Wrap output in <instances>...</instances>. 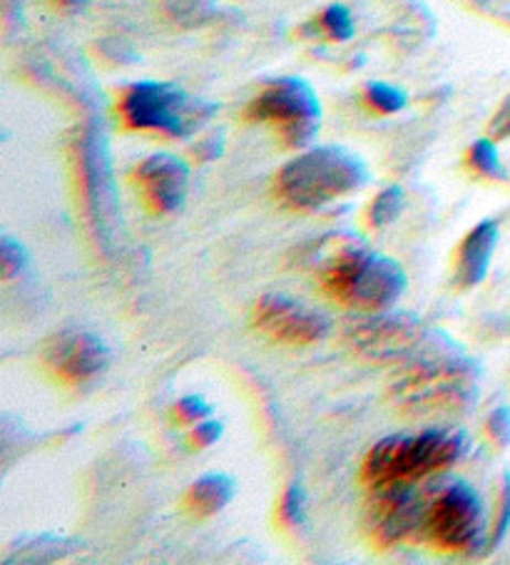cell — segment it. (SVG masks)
Wrapping results in <instances>:
<instances>
[{
	"mask_svg": "<svg viewBox=\"0 0 510 565\" xmlns=\"http://www.w3.org/2000/svg\"><path fill=\"white\" fill-rule=\"evenodd\" d=\"M406 271L391 257L349 239L319 267V287L333 301L351 309L384 311L406 291Z\"/></svg>",
	"mask_w": 510,
	"mask_h": 565,
	"instance_id": "1",
	"label": "cell"
},
{
	"mask_svg": "<svg viewBox=\"0 0 510 565\" xmlns=\"http://www.w3.org/2000/svg\"><path fill=\"white\" fill-rule=\"evenodd\" d=\"M470 438L458 428H426L416 436H389L366 454L361 479L369 489L396 481H421L464 459Z\"/></svg>",
	"mask_w": 510,
	"mask_h": 565,
	"instance_id": "2",
	"label": "cell"
},
{
	"mask_svg": "<svg viewBox=\"0 0 510 565\" xmlns=\"http://www.w3.org/2000/svg\"><path fill=\"white\" fill-rule=\"evenodd\" d=\"M369 182V170L359 154L337 145L314 148L279 170L274 192L291 210H321L347 198Z\"/></svg>",
	"mask_w": 510,
	"mask_h": 565,
	"instance_id": "3",
	"label": "cell"
},
{
	"mask_svg": "<svg viewBox=\"0 0 510 565\" xmlns=\"http://www.w3.org/2000/svg\"><path fill=\"white\" fill-rule=\"evenodd\" d=\"M478 392V366L466 356L428 354L396 382L391 398L408 414L464 412Z\"/></svg>",
	"mask_w": 510,
	"mask_h": 565,
	"instance_id": "4",
	"label": "cell"
},
{
	"mask_svg": "<svg viewBox=\"0 0 510 565\" xmlns=\"http://www.w3.org/2000/svg\"><path fill=\"white\" fill-rule=\"evenodd\" d=\"M120 118L130 130L157 132L164 138H192L208 125L217 103L202 100L172 83H135L120 97Z\"/></svg>",
	"mask_w": 510,
	"mask_h": 565,
	"instance_id": "5",
	"label": "cell"
},
{
	"mask_svg": "<svg viewBox=\"0 0 510 565\" xmlns=\"http://www.w3.org/2000/svg\"><path fill=\"white\" fill-rule=\"evenodd\" d=\"M421 533L444 553L478 555L490 551L488 521L478 491L466 481L438 486L431 495Z\"/></svg>",
	"mask_w": 510,
	"mask_h": 565,
	"instance_id": "6",
	"label": "cell"
},
{
	"mask_svg": "<svg viewBox=\"0 0 510 565\" xmlns=\"http://www.w3.org/2000/svg\"><path fill=\"white\" fill-rule=\"evenodd\" d=\"M244 118L252 122H272L289 148H307L319 132L321 105L307 81L279 77L254 97Z\"/></svg>",
	"mask_w": 510,
	"mask_h": 565,
	"instance_id": "7",
	"label": "cell"
},
{
	"mask_svg": "<svg viewBox=\"0 0 510 565\" xmlns=\"http://www.w3.org/2000/svg\"><path fill=\"white\" fill-rule=\"evenodd\" d=\"M366 519L379 548H389L406 535L421 533L431 495L436 489H416L414 481H396L371 489Z\"/></svg>",
	"mask_w": 510,
	"mask_h": 565,
	"instance_id": "8",
	"label": "cell"
},
{
	"mask_svg": "<svg viewBox=\"0 0 510 565\" xmlns=\"http://www.w3.org/2000/svg\"><path fill=\"white\" fill-rule=\"evenodd\" d=\"M254 327L281 344H317L329 337L331 319L319 309L284 295H264L254 305Z\"/></svg>",
	"mask_w": 510,
	"mask_h": 565,
	"instance_id": "9",
	"label": "cell"
},
{
	"mask_svg": "<svg viewBox=\"0 0 510 565\" xmlns=\"http://www.w3.org/2000/svg\"><path fill=\"white\" fill-rule=\"evenodd\" d=\"M359 354L374 362H399L414 356L426 339V327L411 315H379L349 331Z\"/></svg>",
	"mask_w": 510,
	"mask_h": 565,
	"instance_id": "10",
	"label": "cell"
},
{
	"mask_svg": "<svg viewBox=\"0 0 510 565\" xmlns=\"http://www.w3.org/2000/svg\"><path fill=\"white\" fill-rule=\"evenodd\" d=\"M45 364L63 382L85 384L110 366V349L93 331L67 329L45 347Z\"/></svg>",
	"mask_w": 510,
	"mask_h": 565,
	"instance_id": "11",
	"label": "cell"
},
{
	"mask_svg": "<svg viewBox=\"0 0 510 565\" xmlns=\"http://www.w3.org/2000/svg\"><path fill=\"white\" fill-rule=\"evenodd\" d=\"M135 182L147 207L157 214H172L188 200L190 168L174 154H150L135 168Z\"/></svg>",
	"mask_w": 510,
	"mask_h": 565,
	"instance_id": "12",
	"label": "cell"
},
{
	"mask_svg": "<svg viewBox=\"0 0 510 565\" xmlns=\"http://www.w3.org/2000/svg\"><path fill=\"white\" fill-rule=\"evenodd\" d=\"M81 180L87 207L97 222L110 220L115 214V182L107 142L100 128L91 125L81 138Z\"/></svg>",
	"mask_w": 510,
	"mask_h": 565,
	"instance_id": "13",
	"label": "cell"
},
{
	"mask_svg": "<svg viewBox=\"0 0 510 565\" xmlns=\"http://www.w3.org/2000/svg\"><path fill=\"white\" fill-rule=\"evenodd\" d=\"M500 230L493 220H484L468 232L464 245L458 249V281L464 287H476L486 279L490 257L498 245Z\"/></svg>",
	"mask_w": 510,
	"mask_h": 565,
	"instance_id": "14",
	"label": "cell"
},
{
	"mask_svg": "<svg viewBox=\"0 0 510 565\" xmlns=\"http://www.w3.org/2000/svg\"><path fill=\"white\" fill-rule=\"evenodd\" d=\"M234 491H237V481L232 476L208 473L200 481H194L190 491L184 493V509L198 515V519H210L234 499Z\"/></svg>",
	"mask_w": 510,
	"mask_h": 565,
	"instance_id": "15",
	"label": "cell"
},
{
	"mask_svg": "<svg viewBox=\"0 0 510 565\" xmlns=\"http://www.w3.org/2000/svg\"><path fill=\"white\" fill-rule=\"evenodd\" d=\"M317 31L321 35H327L329 41L333 43H347L351 38L357 35V23H354V15L347 6L341 3H333L329 8H323L321 15L317 18Z\"/></svg>",
	"mask_w": 510,
	"mask_h": 565,
	"instance_id": "16",
	"label": "cell"
},
{
	"mask_svg": "<svg viewBox=\"0 0 510 565\" xmlns=\"http://www.w3.org/2000/svg\"><path fill=\"white\" fill-rule=\"evenodd\" d=\"M468 164L474 168L478 174L490 180H503L506 178V168L500 162V152L496 148L493 138H480L468 150Z\"/></svg>",
	"mask_w": 510,
	"mask_h": 565,
	"instance_id": "17",
	"label": "cell"
},
{
	"mask_svg": "<svg viewBox=\"0 0 510 565\" xmlns=\"http://www.w3.org/2000/svg\"><path fill=\"white\" fill-rule=\"evenodd\" d=\"M401 210H404V190H401L399 184H391V188L381 190L376 194L374 202H371L366 217H369L371 227L381 230V227H386V224L394 222L401 214Z\"/></svg>",
	"mask_w": 510,
	"mask_h": 565,
	"instance_id": "18",
	"label": "cell"
},
{
	"mask_svg": "<svg viewBox=\"0 0 510 565\" xmlns=\"http://www.w3.org/2000/svg\"><path fill=\"white\" fill-rule=\"evenodd\" d=\"M364 100L381 115H396L408 105V95L396 85L389 83H369L364 90Z\"/></svg>",
	"mask_w": 510,
	"mask_h": 565,
	"instance_id": "19",
	"label": "cell"
},
{
	"mask_svg": "<svg viewBox=\"0 0 510 565\" xmlns=\"http://www.w3.org/2000/svg\"><path fill=\"white\" fill-rule=\"evenodd\" d=\"M279 515L281 523L289 525V529H299L304 523V515H307V493H304L301 483H291L289 489L284 491Z\"/></svg>",
	"mask_w": 510,
	"mask_h": 565,
	"instance_id": "20",
	"label": "cell"
},
{
	"mask_svg": "<svg viewBox=\"0 0 510 565\" xmlns=\"http://www.w3.org/2000/svg\"><path fill=\"white\" fill-rule=\"evenodd\" d=\"M508 531H510V473H506V479H503V493H500V505H498L493 531H490L488 548L493 551L496 545L503 543Z\"/></svg>",
	"mask_w": 510,
	"mask_h": 565,
	"instance_id": "21",
	"label": "cell"
},
{
	"mask_svg": "<svg viewBox=\"0 0 510 565\" xmlns=\"http://www.w3.org/2000/svg\"><path fill=\"white\" fill-rule=\"evenodd\" d=\"M25 262H28L25 249L18 245L13 237H3V242H0V265H3L6 279L21 275Z\"/></svg>",
	"mask_w": 510,
	"mask_h": 565,
	"instance_id": "22",
	"label": "cell"
},
{
	"mask_svg": "<svg viewBox=\"0 0 510 565\" xmlns=\"http://www.w3.org/2000/svg\"><path fill=\"white\" fill-rule=\"evenodd\" d=\"M174 418L180 424H194V422H204V418L212 416V406L204 402L202 396H184L174 404Z\"/></svg>",
	"mask_w": 510,
	"mask_h": 565,
	"instance_id": "23",
	"label": "cell"
},
{
	"mask_svg": "<svg viewBox=\"0 0 510 565\" xmlns=\"http://www.w3.org/2000/svg\"><path fill=\"white\" fill-rule=\"evenodd\" d=\"M486 431L498 448L510 446V406H498L493 414L488 416Z\"/></svg>",
	"mask_w": 510,
	"mask_h": 565,
	"instance_id": "24",
	"label": "cell"
},
{
	"mask_svg": "<svg viewBox=\"0 0 510 565\" xmlns=\"http://www.w3.org/2000/svg\"><path fill=\"white\" fill-rule=\"evenodd\" d=\"M164 6L178 21H198V18L204 15V8L210 6V0H164Z\"/></svg>",
	"mask_w": 510,
	"mask_h": 565,
	"instance_id": "25",
	"label": "cell"
},
{
	"mask_svg": "<svg viewBox=\"0 0 510 565\" xmlns=\"http://www.w3.org/2000/svg\"><path fill=\"white\" fill-rule=\"evenodd\" d=\"M222 434H224V426H222L220 422H212V418H204V422H198V426L192 428L190 441H192L194 446L204 448V446L217 444L220 438H222Z\"/></svg>",
	"mask_w": 510,
	"mask_h": 565,
	"instance_id": "26",
	"label": "cell"
},
{
	"mask_svg": "<svg viewBox=\"0 0 510 565\" xmlns=\"http://www.w3.org/2000/svg\"><path fill=\"white\" fill-rule=\"evenodd\" d=\"M488 135L496 142L510 138V95L506 97L503 105H500L498 110H496L493 120H490V125H488Z\"/></svg>",
	"mask_w": 510,
	"mask_h": 565,
	"instance_id": "27",
	"label": "cell"
},
{
	"mask_svg": "<svg viewBox=\"0 0 510 565\" xmlns=\"http://www.w3.org/2000/svg\"><path fill=\"white\" fill-rule=\"evenodd\" d=\"M220 152H222V135H212L210 140H204L200 148H198V154H200L202 160L220 158Z\"/></svg>",
	"mask_w": 510,
	"mask_h": 565,
	"instance_id": "28",
	"label": "cell"
},
{
	"mask_svg": "<svg viewBox=\"0 0 510 565\" xmlns=\"http://www.w3.org/2000/svg\"><path fill=\"white\" fill-rule=\"evenodd\" d=\"M55 6H61V8H77V6H83L85 0H53Z\"/></svg>",
	"mask_w": 510,
	"mask_h": 565,
	"instance_id": "29",
	"label": "cell"
}]
</instances>
